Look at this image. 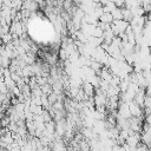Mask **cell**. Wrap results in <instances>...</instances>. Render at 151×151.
Wrapping results in <instances>:
<instances>
[{
	"label": "cell",
	"instance_id": "cell-1",
	"mask_svg": "<svg viewBox=\"0 0 151 151\" xmlns=\"http://www.w3.org/2000/svg\"><path fill=\"white\" fill-rule=\"evenodd\" d=\"M81 90L84 91V93L88 97V98H91V97H93L94 96V92H96V88L90 84V83H87V81H85V83H83V86H81Z\"/></svg>",
	"mask_w": 151,
	"mask_h": 151
},
{
	"label": "cell",
	"instance_id": "cell-2",
	"mask_svg": "<svg viewBox=\"0 0 151 151\" xmlns=\"http://www.w3.org/2000/svg\"><path fill=\"white\" fill-rule=\"evenodd\" d=\"M98 21L101 22V24H105V25H111L112 21H113L112 14H111V13H103V14L99 17Z\"/></svg>",
	"mask_w": 151,
	"mask_h": 151
},
{
	"label": "cell",
	"instance_id": "cell-3",
	"mask_svg": "<svg viewBox=\"0 0 151 151\" xmlns=\"http://www.w3.org/2000/svg\"><path fill=\"white\" fill-rule=\"evenodd\" d=\"M9 123H11V119L7 114H4L2 117H0V127L1 129H7Z\"/></svg>",
	"mask_w": 151,
	"mask_h": 151
},
{
	"label": "cell",
	"instance_id": "cell-4",
	"mask_svg": "<svg viewBox=\"0 0 151 151\" xmlns=\"http://www.w3.org/2000/svg\"><path fill=\"white\" fill-rule=\"evenodd\" d=\"M111 14H112V18H113V20H123V13H122V9L120 8H114L112 12H111Z\"/></svg>",
	"mask_w": 151,
	"mask_h": 151
},
{
	"label": "cell",
	"instance_id": "cell-5",
	"mask_svg": "<svg viewBox=\"0 0 151 151\" xmlns=\"http://www.w3.org/2000/svg\"><path fill=\"white\" fill-rule=\"evenodd\" d=\"M4 81H5V85L7 86V88H8V91H11L13 87H15L17 85H15V83L13 81V79L11 78V76L9 77H4Z\"/></svg>",
	"mask_w": 151,
	"mask_h": 151
},
{
	"label": "cell",
	"instance_id": "cell-6",
	"mask_svg": "<svg viewBox=\"0 0 151 151\" xmlns=\"http://www.w3.org/2000/svg\"><path fill=\"white\" fill-rule=\"evenodd\" d=\"M103 29L100 28V27H94L93 28V31H92V33H91V37H93V38H101L103 37Z\"/></svg>",
	"mask_w": 151,
	"mask_h": 151
},
{
	"label": "cell",
	"instance_id": "cell-7",
	"mask_svg": "<svg viewBox=\"0 0 151 151\" xmlns=\"http://www.w3.org/2000/svg\"><path fill=\"white\" fill-rule=\"evenodd\" d=\"M4 80H5L4 77H1V78H0V93L6 94V93L8 92V88H7V86L5 85V81H4Z\"/></svg>",
	"mask_w": 151,
	"mask_h": 151
},
{
	"label": "cell",
	"instance_id": "cell-8",
	"mask_svg": "<svg viewBox=\"0 0 151 151\" xmlns=\"http://www.w3.org/2000/svg\"><path fill=\"white\" fill-rule=\"evenodd\" d=\"M57 97H58V94H55L54 92H52L51 94H48L47 96V99H48V103H50V105L52 106L53 104H55L57 103Z\"/></svg>",
	"mask_w": 151,
	"mask_h": 151
},
{
	"label": "cell",
	"instance_id": "cell-9",
	"mask_svg": "<svg viewBox=\"0 0 151 151\" xmlns=\"http://www.w3.org/2000/svg\"><path fill=\"white\" fill-rule=\"evenodd\" d=\"M150 55H151V48H150Z\"/></svg>",
	"mask_w": 151,
	"mask_h": 151
}]
</instances>
